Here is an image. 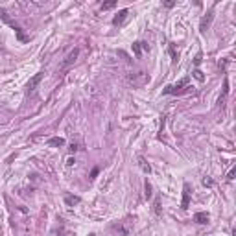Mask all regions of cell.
Returning a JSON list of instances; mask_svg holds the SVG:
<instances>
[{"mask_svg":"<svg viewBox=\"0 0 236 236\" xmlns=\"http://www.w3.org/2000/svg\"><path fill=\"white\" fill-rule=\"evenodd\" d=\"M65 203H66L68 207H74V205H78L79 203V197L78 196H66L65 197Z\"/></svg>","mask_w":236,"mask_h":236,"instance_id":"obj_13","label":"cell"},{"mask_svg":"<svg viewBox=\"0 0 236 236\" xmlns=\"http://www.w3.org/2000/svg\"><path fill=\"white\" fill-rule=\"evenodd\" d=\"M155 212H157V214H160V203H159V199L155 201Z\"/></svg>","mask_w":236,"mask_h":236,"instance_id":"obj_22","label":"cell"},{"mask_svg":"<svg viewBox=\"0 0 236 236\" xmlns=\"http://www.w3.org/2000/svg\"><path fill=\"white\" fill-rule=\"evenodd\" d=\"M170 56H172V61L175 63L177 61V54H175V48H174V46H170Z\"/></svg>","mask_w":236,"mask_h":236,"instance_id":"obj_18","label":"cell"},{"mask_svg":"<svg viewBox=\"0 0 236 236\" xmlns=\"http://www.w3.org/2000/svg\"><path fill=\"white\" fill-rule=\"evenodd\" d=\"M203 184H205V186H212V184H214V181H212L210 177H205V179H203Z\"/></svg>","mask_w":236,"mask_h":236,"instance_id":"obj_17","label":"cell"},{"mask_svg":"<svg viewBox=\"0 0 236 236\" xmlns=\"http://www.w3.org/2000/svg\"><path fill=\"white\" fill-rule=\"evenodd\" d=\"M197 223H201V225H205V223H209V214L207 212H197L196 216H194Z\"/></svg>","mask_w":236,"mask_h":236,"instance_id":"obj_12","label":"cell"},{"mask_svg":"<svg viewBox=\"0 0 236 236\" xmlns=\"http://www.w3.org/2000/svg\"><path fill=\"white\" fill-rule=\"evenodd\" d=\"M212 19H214V11L210 9V11H209V13H207V15H205V17L201 19V24H199V30H201V32H207V28L210 26V22H212Z\"/></svg>","mask_w":236,"mask_h":236,"instance_id":"obj_3","label":"cell"},{"mask_svg":"<svg viewBox=\"0 0 236 236\" xmlns=\"http://www.w3.org/2000/svg\"><path fill=\"white\" fill-rule=\"evenodd\" d=\"M115 6H116V2H115V0H111V2H105V4L101 6V11H107V9H113Z\"/></svg>","mask_w":236,"mask_h":236,"instance_id":"obj_14","label":"cell"},{"mask_svg":"<svg viewBox=\"0 0 236 236\" xmlns=\"http://www.w3.org/2000/svg\"><path fill=\"white\" fill-rule=\"evenodd\" d=\"M188 81H190V78H183L181 81H177L174 87H166V91H164V94H174V92H177V91H181L184 85H188Z\"/></svg>","mask_w":236,"mask_h":236,"instance_id":"obj_2","label":"cell"},{"mask_svg":"<svg viewBox=\"0 0 236 236\" xmlns=\"http://www.w3.org/2000/svg\"><path fill=\"white\" fill-rule=\"evenodd\" d=\"M78 54H79V50H78V48H74V50H72V52H70V54L66 56V59L63 61V65H61V66H63V68L70 66V65H72V63H74V61L78 59Z\"/></svg>","mask_w":236,"mask_h":236,"instance_id":"obj_6","label":"cell"},{"mask_svg":"<svg viewBox=\"0 0 236 236\" xmlns=\"http://www.w3.org/2000/svg\"><path fill=\"white\" fill-rule=\"evenodd\" d=\"M74 164H76V159H74V157H68V159H66V168H72Z\"/></svg>","mask_w":236,"mask_h":236,"instance_id":"obj_16","label":"cell"},{"mask_svg":"<svg viewBox=\"0 0 236 236\" xmlns=\"http://www.w3.org/2000/svg\"><path fill=\"white\" fill-rule=\"evenodd\" d=\"M146 197H151V184L146 183Z\"/></svg>","mask_w":236,"mask_h":236,"instance_id":"obj_19","label":"cell"},{"mask_svg":"<svg viewBox=\"0 0 236 236\" xmlns=\"http://www.w3.org/2000/svg\"><path fill=\"white\" fill-rule=\"evenodd\" d=\"M142 50H148V44L146 42H135L133 44V54L137 57H142Z\"/></svg>","mask_w":236,"mask_h":236,"instance_id":"obj_9","label":"cell"},{"mask_svg":"<svg viewBox=\"0 0 236 236\" xmlns=\"http://www.w3.org/2000/svg\"><path fill=\"white\" fill-rule=\"evenodd\" d=\"M44 78V72H39V74H35L33 78L28 81V92H32V91H35V87L41 83V79Z\"/></svg>","mask_w":236,"mask_h":236,"instance_id":"obj_5","label":"cell"},{"mask_svg":"<svg viewBox=\"0 0 236 236\" xmlns=\"http://www.w3.org/2000/svg\"><path fill=\"white\" fill-rule=\"evenodd\" d=\"M194 78H196L197 81H205V76H203L201 70H194Z\"/></svg>","mask_w":236,"mask_h":236,"instance_id":"obj_15","label":"cell"},{"mask_svg":"<svg viewBox=\"0 0 236 236\" xmlns=\"http://www.w3.org/2000/svg\"><path fill=\"white\" fill-rule=\"evenodd\" d=\"M48 146H52V148H61V146H65V138L61 137H54L48 140Z\"/></svg>","mask_w":236,"mask_h":236,"instance_id":"obj_10","label":"cell"},{"mask_svg":"<svg viewBox=\"0 0 236 236\" xmlns=\"http://www.w3.org/2000/svg\"><path fill=\"white\" fill-rule=\"evenodd\" d=\"M127 79H129V83L131 85H135V87H142V85H146L148 83V74L144 72V70H138V72H131L129 76H127Z\"/></svg>","mask_w":236,"mask_h":236,"instance_id":"obj_1","label":"cell"},{"mask_svg":"<svg viewBox=\"0 0 236 236\" xmlns=\"http://www.w3.org/2000/svg\"><path fill=\"white\" fill-rule=\"evenodd\" d=\"M68 150H70V153H74V151H76V150H78V144H74V142H72V144H70V148H68Z\"/></svg>","mask_w":236,"mask_h":236,"instance_id":"obj_21","label":"cell"},{"mask_svg":"<svg viewBox=\"0 0 236 236\" xmlns=\"http://www.w3.org/2000/svg\"><path fill=\"white\" fill-rule=\"evenodd\" d=\"M227 96H229V79H225V83H223V94L219 96V107H223L225 105V101H227Z\"/></svg>","mask_w":236,"mask_h":236,"instance_id":"obj_8","label":"cell"},{"mask_svg":"<svg viewBox=\"0 0 236 236\" xmlns=\"http://www.w3.org/2000/svg\"><path fill=\"white\" fill-rule=\"evenodd\" d=\"M190 205V184L183 186V201H181V209H188Z\"/></svg>","mask_w":236,"mask_h":236,"instance_id":"obj_4","label":"cell"},{"mask_svg":"<svg viewBox=\"0 0 236 236\" xmlns=\"http://www.w3.org/2000/svg\"><path fill=\"white\" fill-rule=\"evenodd\" d=\"M174 4H175V2H172V0H170V2H164L166 7H174Z\"/></svg>","mask_w":236,"mask_h":236,"instance_id":"obj_24","label":"cell"},{"mask_svg":"<svg viewBox=\"0 0 236 236\" xmlns=\"http://www.w3.org/2000/svg\"><path fill=\"white\" fill-rule=\"evenodd\" d=\"M234 175H236V170L233 168V170H231V172L227 174V179H229V181H233V179H234Z\"/></svg>","mask_w":236,"mask_h":236,"instance_id":"obj_20","label":"cell"},{"mask_svg":"<svg viewBox=\"0 0 236 236\" xmlns=\"http://www.w3.org/2000/svg\"><path fill=\"white\" fill-rule=\"evenodd\" d=\"M127 15H129V11H127V9L118 11V15L113 19V24H115V26H122V24H124V20L127 19Z\"/></svg>","mask_w":236,"mask_h":236,"instance_id":"obj_7","label":"cell"},{"mask_svg":"<svg viewBox=\"0 0 236 236\" xmlns=\"http://www.w3.org/2000/svg\"><path fill=\"white\" fill-rule=\"evenodd\" d=\"M138 166H140V170H142L144 174H150V172H151V166L146 162V159L144 157H138Z\"/></svg>","mask_w":236,"mask_h":236,"instance_id":"obj_11","label":"cell"},{"mask_svg":"<svg viewBox=\"0 0 236 236\" xmlns=\"http://www.w3.org/2000/svg\"><path fill=\"white\" fill-rule=\"evenodd\" d=\"M199 63H201V54H197V56H196V59H194V65H196V66L199 65Z\"/></svg>","mask_w":236,"mask_h":236,"instance_id":"obj_23","label":"cell"}]
</instances>
